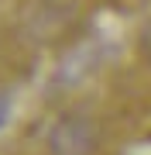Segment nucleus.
<instances>
[{"instance_id": "f257e3e1", "label": "nucleus", "mask_w": 151, "mask_h": 155, "mask_svg": "<svg viewBox=\"0 0 151 155\" xmlns=\"http://www.w3.org/2000/svg\"><path fill=\"white\" fill-rule=\"evenodd\" d=\"M52 155H93L96 152V127L86 117H65L48 134Z\"/></svg>"}, {"instance_id": "f03ea898", "label": "nucleus", "mask_w": 151, "mask_h": 155, "mask_svg": "<svg viewBox=\"0 0 151 155\" xmlns=\"http://www.w3.org/2000/svg\"><path fill=\"white\" fill-rule=\"evenodd\" d=\"M141 52H144V59L151 62V21L141 28Z\"/></svg>"}, {"instance_id": "7ed1b4c3", "label": "nucleus", "mask_w": 151, "mask_h": 155, "mask_svg": "<svg viewBox=\"0 0 151 155\" xmlns=\"http://www.w3.org/2000/svg\"><path fill=\"white\" fill-rule=\"evenodd\" d=\"M7 110H11V104H7V97H0V124L7 121Z\"/></svg>"}]
</instances>
